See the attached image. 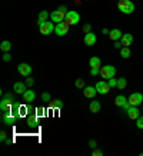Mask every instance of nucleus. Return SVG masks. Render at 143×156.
I'll list each match as a JSON object with an SVG mask.
<instances>
[{
    "mask_svg": "<svg viewBox=\"0 0 143 156\" xmlns=\"http://www.w3.org/2000/svg\"><path fill=\"white\" fill-rule=\"evenodd\" d=\"M117 9L124 14H130L134 12V3L132 0H119L117 3Z\"/></svg>",
    "mask_w": 143,
    "mask_h": 156,
    "instance_id": "1",
    "label": "nucleus"
},
{
    "mask_svg": "<svg viewBox=\"0 0 143 156\" xmlns=\"http://www.w3.org/2000/svg\"><path fill=\"white\" fill-rule=\"evenodd\" d=\"M66 13H67V9L65 7V6H60L57 10H54L53 13H50V19H52L53 23H60V22L65 20Z\"/></svg>",
    "mask_w": 143,
    "mask_h": 156,
    "instance_id": "2",
    "label": "nucleus"
},
{
    "mask_svg": "<svg viewBox=\"0 0 143 156\" xmlns=\"http://www.w3.org/2000/svg\"><path fill=\"white\" fill-rule=\"evenodd\" d=\"M37 24H39V29H40V33L44 34V36H47V34H52L53 33V30H54V24L50 23V22H39L37 20Z\"/></svg>",
    "mask_w": 143,
    "mask_h": 156,
    "instance_id": "3",
    "label": "nucleus"
},
{
    "mask_svg": "<svg viewBox=\"0 0 143 156\" xmlns=\"http://www.w3.org/2000/svg\"><path fill=\"white\" fill-rule=\"evenodd\" d=\"M116 75V67L114 66H110V65H106V66H102L100 67V76L103 79H110V77H114Z\"/></svg>",
    "mask_w": 143,
    "mask_h": 156,
    "instance_id": "4",
    "label": "nucleus"
},
{
    "mask_svg": "<svg viewBox=\"0 0 143 156\" xmlns=\"http://www.w3.org/2000/svg\"><path fill=\"white\" fill-rule=\"evenodd\" d=\"M66 23H69L72 26V24H77L79 22H80V14L77 13V12H75V10H70V12H67L66 13Z\"/></svg>",
    "mask_w": 143,
    "mask_h": 156,
    "instance_id": "5",
    "label": "nucleus"
},
{
    "mask_svg": "<svg viewBox=\"0 0 143 156\" xmlns=\"http://www.w3.org/2000/svg\"><path fill=\"white\" fill-rule=\"evenodd\" d=\"M16 119H17V116L13 113V110H7V112H5V113L2 115V120H3V123H5V125H9V126L14 125Z\"/></svg>",
    "mask_w": 143,
    "mask_h": 156,
    "instance_id": "6",
    "label": "nucleus"
},
{
    "mask_svg": "<svg viewBox=\"0 0 143 156\" xmlns=\"http://www.w3.org/2000/svg\"><path fill=\"white\" fill-rule=\"evenodd\" d=\"M95 87H96V90H97V93H100V95H107L110 92V89H112L109 86V83L105 80H99L96 83Z\"/></svg>",
    "mask_w": 143,
    "mask_h": 156,
    "instance_id": "7",
    "label": "nucleus"
},
{
    "mask_svg": "<svg viewBox=\"0 0 143 156\" xmlns=\"http://www.w3.org/2000/svg\"><path fill=\"white\" fill-rule=\"evenodd\" d=\"M69 27H70V24L69 23H63V22H60V23L56 24L54 33H56L57 36H65V34H67V32H69Z\"/></svg>",
    "mask_w": 143,
    "mask_h": 156,
    "instance_id": "8",
    "label": "nucleus"
},
{
    "mask_svg": "<svg viewBox=\"0 0 143 156\" xmlns=\"http://www.w3.org/2000/svg\"><path fill=\"white\" fill-rule=\"evenodd\" d=\"M114 103L117 105L119 108H123V110H127L132 105L129 103V99L127 98H124L123 95H119V96H116V99H114Z\"/></svg>",
    "mask_w": 143,
    "mask_h": 156,
    "instance_id": "9",
    "label": "nucleus"
},
{
    "mask_svg": "<svg viewBox=\"0 0 143 156\" xmlns=\"http://www.w3.org/2000/svg\"><path fill=\"white\" fill-rule=\"evenodd\" d=\"M142 102H143V95L139 93V92H134V93H132L129 96V103L132 106H139Z\"/></svg>",
    "mask_w": 143,
    "mask_h": 156,
    "instance_id": "10",
    "label": "nucleus"
},
{
    "mask_svg": "<svg viewBox=\"0 0 143 156\" xmlns=\"http://www.w3.org/2000/svg\"><path fill=\"white\" fill-rule=\"evenodd\" d=\"M22 98H23L24 103H32V102H34V99H36V92L32 89H27L23 95H22Z\"/></svg>",
    "mask_w": 143,
    "mask_h": 156,
    "instance_id": "11",
    "label": "nucleus"
},
{
    "mask_svg": "<svg viewBox=\"0 0 143 156\" xmlns=\"http://www.w3.org/2000/svg\"><path fill=\"white\" fill-rule=\"evenodd\" d=\"M32 66L29 65V63H20L19 66H17V72H19L22 76H29L32 73Z\"/></svg>",
    "mask_w": 143,
    "mask_h": 156,
    "instance_id": "12",
    "label": "nucleus"
},
{
    "mask_svg": "<svg viewBox=\"0 0 143 156\" xmlns=\"http://www.w3.org/2000/svg\"><path fill=\"white\" fill-rule=\"evenodd\" d=\"M83 42H85L86 46H93L96 42H97V37H96L95 33H92V32H89V33L85 34V39H83Z\"/></svg>",
    "mask_w": 143,
    "mask_h": 156,
    "instance_id": "13",
    "label": "nucleus"
},
{
    "mask_svg": "<svg viewBox=\"0 0 143 156\" xmlns=\"http://www.w3.org/2000/svg\"><path fill=\"white\" fill-rule=\"evenodd\" d=\"M126 113H127V116L132 120H136V119L140 116V110L138 109V106H130V108L126 110Z\"/></svg>",
    "mask_w": 143,
    "mask_h": 156,
    "instance_id": "14",
    "label": "nucleus"
},
{
    "mask_svg": "<svg viewBox=\"0 0 143 156\" xmlns=\"http://www.w3.org/2000/svg\"><path fill=\"white\" fill-rule=\"evenodd\" d=\"M83 95L86 98H89V99H93L96 95H97V90H96L95 86H86L85 89H83Z\"/></svg>",
    "mask_w": 143,
    "mask_h": 156,
    "instance_id": "15",
    "label": "nucleus"
},
{
    "mask_svg": "<svg viewBox=\"0 0 143 156\" xmlns=\"http://www.w3.org/2000/svg\"><path fill=\"white\" fill-rule=\"evenodd\" d=\"M120 42H122V44H123V48H129V46L133 43V34L124 33L123 36H122V39H120Z\"/></svg>",
    "mask_w": 143,
    "mask_h": 156,
    "instance_id": "16",
    "label": "nucleus"
},
{
    "mask_svg": "<svg viewBox=\"0 0 143 156\" xmlns=\"http://www.w3.org/2000/svg\"><path fill=\"white\" fill-rule=\"evenodd\" d=\"M14 102H12L10 99H6V98H3L2 99V102H0V109H2V112H7V110H12V105H13Z\"/></svg>",
    "mask_w": 143,
    "mask_h": 156,
    "instance_id": "17",
    "label": "nucleus"
},
{
    "mask_svg": "<svg viewBox=\"0 0 143 156\" xmlns=\"http://www.w3.org/2000/svg\"><path fill=\"white\" fill-rule=\"evenodd\" d=\"M26 83H23V82H16V83H14L13 85V90L14 92H16V93H19V95H23L24 92H26Z\"/></svg>",
    "mask_w": 143,
    "mask_h": 156,
    "instance_id": "18",
    "label": "nucleus"
},
{
    "mask_svg": "<svg viewBox=\"0 0 143 156\" xmlns=\"http://www.w3.org/2000/svg\"><path fill=\"white\" fill-rule=\"evenodd\" d=\"M122 36H123V33L120 32L119 29H112L109 33V39L110 40H113V42H116V40H120L122 39Z\"/></svg>",
    "mask_w": 143,
    "mask_h": 156,
    "instance_id": "19",
    "label": "nucleus"
},
{
    "mask_svg": "<svg viewBox=\"0 0 143 156\" xmlns=\"http://www.w3.org/2000/svg\"><path fill=\"white\" fill-rule=\"evenodd\" d=\"M89 66L90 69H100L102 67V62H100V57H90V60H89Z\"/></svg>",
    "mask_w": 143,
    "mask_h": 156,
    "instance_id": "20",
    "label": "nucleus"
},
{
    "mask_svg": "<svg viewBox=\"0 0 143 156\" xmlns=\"http://www.w3.org/2000/svg\"><path fill=\"white\" fill-rule=\"evenodd\" d=\"M89 110H90L92 113H97V112H100V102L93 100V102L89 105Z\"/></svg>",
    "mask_w": 143,
    "mask_h": 156,
    "instance_id": "21",
    "label": "nucleus"
},
{
    "mask_svg": "<svg viewBox=\"0 0 143 156\" xmlns=\"http://www.w3.org/2000/svg\"><path fill=\"white\" fill-rule=\"evenodd\" d=\"M27 126L30 128H37V116L36 115H32L27 118Z\"/></svg>",
    "mask_w": 143,
    "mask_h": 156,
    "instance_id": "22",
    "label": "nucleus"
},
{
    "mask_svg": "<svg viewBox=\"0 0 143 156\" xmlns=\"http://www.w3.org/2000/svg\"><path fill=\"white\" fill-rule=\"evenodd\" d=\"M10 49H12V43H10L9 40H3V42L0 43V50H2L3 53L9 52Z\"/></svg>",
    "mask_w": 143,
    "mask_h": 156,
    "instance_id": "23",
    "label": "nucleus"
},
{
    "mask_svg": "<svg viewBox=\"0 0 143 156\" xmlns=\"http://www.w3.org/2000/svg\"><path fill=\"white\" fill-rule=\"evenodd\" d=\"M126 86H127V80H126L124 77H120V79H117V86H116L117 89L123 90L124 87H126Z\"/></svg>",
    "mask_w": 143,
    "mask_h": 156,
    "instance_id": "24",
    "label": "nucleus"
},
{
    "mask_svg": "<svg viewBox=\"0 0 143 156\" xmlns=\"http://www.w3.org/2000/svg\"><path fill=\"white\" fill-rule=\"evenodd\" d=\"M130 55H132V53H130V49L129 48H122L120 49V56L123 57V59H129Z\"/></svg>",
    "mask_w": 143,
    "mask_h": 156,
    "instance_id": "25",
    "label": "nucleus"
},
{
    "mask_svg": "<svg viewBox=\"0 0 143 156\" xmlns=\"http://www.w3.org/2000/svg\"><path fill=\"white\" fill-rule=\"evenodd\" d=\"M50 106H52L53 109H62L63 108V102L60 99L52 100V102H50Z\"/></svg>",
    "mask_w": 143,
    "mask_h": 156,
    "instance_id": "26",
    "label": "nucleus"
},
{
    "mask_svg": "<svg viewBox=\"0 0 143 156\" xmlns=\"http://www.w3.org/2000/svg\"><path fill=\"white\" fill-rule=\"evenodd\" d=\"M49 16H50V14H49V12H46V10L40 12V13H39V22H46Z\"/></svg>",
    "mask_w": 143,
    "mask_h": 156,
    "instance_id": "27",
    "label": "nucleus"
},
{
    "mask_svg": "<svg viewBox=\"0 0 143 156\" xmlns=\"http://www.w3.org/2000/svg\"><path fill=\"white\" fill-rule=\"evenodd\" d=\"M42 100L44 102V103H49V102H52V96H50V93H49V92L43 93V95H42Z\"/></svg>",
    "mask_w": 143,
    "mask_h": 156,
    "instance_id": "28",
    "label": "nucleus"
},
{
    "mask_svg": "<svg viewBox=\"0 0 143 156\" xmlns=\"http://www.w3.org/2000/svg\"><path fill=\"white\" fill-rule=\"evenodd\" d=\"M75 86H76L77 89H85V80H82V79H77L76 82H75Z\"/></svg>",
    "mask_w": 143,
    "mask_h": 156,
    "instance_id": "29",
    "label": "nucleus"
},
{
    "mask_svg": "<svg viewBox=\"0 0 143 156\" xmlns=\"http://www.w3.org/2000/svg\"><path fill=\"white\" fill-rule=\"evenodd\" d=\"M107 83H109L110 87H116V86H117V79H114V77H110V79H107Z\"/></svg>",
    "mask_w": 143,
    "mask_h": 156,
    "instance_id": "30",
    "label": "nucleus"
},
{
    "mask_svg": "<svg viewBox=\"0 0 143 156\" xmlns=\"http://www.w3.org/2000/svg\"><path fill=\"white\" fill-rule=\"evenodd\" d=\"M136 126H138V129H143V116H139L136 119Z\"/></svg>",
    "mask_w": 143,
    "mask_h": 156,
    "instance_id": "31",
    "label": "nucleus"
},
{
    "mask_svg": "<svg viewBox=\"0 0 143 156\" xmlns=\"http://www.w3.org/2000/svg\"><path fill=\"white\" fill-rule=\"evenodd\" d=\"M24 83H26V85H27V86H30V87H32V86L34 85V79H33V77H27Z\"/></svg>",
    "mask_w": 143,
    "mask_h": 156,
    "instance_id": "32",
    "label": "nucleus"
},
{
    "mask_svg": "<svg viewBox=\"0 0 143 156\" xmlns=\"http://www.w3.org/2000/svg\"><path fill=\"white\" fill-rule=\"evenodd\" d=\"M6 139H7V133H6L5 130H2V132H0V140H2V142H5Z\"/></svg>",
    "mask_w": 143,
    "mask_h": 156,
    "instance_id": "33",
    "label": "nucleus"
},
{
    "mask_svg": "<svg viewBox=\"0 0 143 156\" xmlns=\"http://www.w3.org/2000/svg\"><path fill=\"white\" fill-rule=\"evenodd\" d=\"M83 32H85V33H89V32H92V26L89 23L87 24H85V26H83Z\"/></svg>",
    "mask_w": 143,
    "mask_h": 156,
    "instance_id": "34",
    "label": "nucleus"
},
{
    "mask_svg": "<svg viewBox=\"0 0 143 156\" xmlns=\"http://www.w3.org/2000/svg\"><path fill=\"white\" fill-rule=\"evenodd\" d=\"M10 59H12L10 53H9V52H6L5 55H3V60H5V62H10Z\"/></svg>",
    "mask_w": 143,
    "mask_h": 156,
    "instance_id": "35",
    "label": "nucleus"
},
{
    "mask_svg": "<svg viewBox=\"0 0 143 156\" xmlns=\"http://www.w3.org/2000/svg\"><path fill=\"white\" fill-rule=\"evenodd\" d=\"M90 75H92V76L100 75V69H90Z\"/></svg>",
    "mask_w": 143,
    "mask_h": 156,
    "instance_id": "36",
    "label": "nucleus"
},
{
    "mask_svg": "<svg viewBox=\"0 0 143 156\" xmlns=\"http://www.w3.org/2000/svg\"><path fill=\"white\" fill-rule=\"evenodd\" d=\"M92 155H93V156H102V155H103V152L99 151V149H95V151L92 152Z\"/></svg>",
    "mask_w": 143,
    "mask_h": 156,
    "instance_id": "37",
    "label": "nucleus"
},
{
    "mask_svg": "<svg viewBox=\"0 0 143 156\" xmlns=\"http://www.w3.org/2000/svg\"><path fill=\"white\" fill-rule=\"evenodd\" d=\"M122 48H123L122 42H120V40H116V42H114V49H122Z\"/></svg>",
    "mask_w": 143,
    "mask_h": 156,
    "instance_id": "38",
    "label": "nucleus"
},
{
    "mask_svg": "<svg viewBox=\"0 0 143 156\" xmlns=\"http://www.w3.org/2000/svg\"><path fill=\"white\" fill-rule=\"evenodd\" d=\"M89 146H90L92 149H96V146H97V143H96V140H89Z\"/></svg>",
    "mask_w": 143,
    "mask_h": 156,
    "instance_id": "39",
    "label": "nucleus"
},
{
    "mask_svg": "<svg viewBox=\"0 0 143 156\" xmlns=\"http://www.w3.org/2000/svg\"><path fill=\"white\" fill-rule=\"evenodd\" d=\"M36 112H37L39 116H40V115H44V109H43V108H37V109H36Z\"/></svg>",
    "mask_w": 143,
    "mask_h": 156,
    "instance_id": "40",
    "label": "nucleus"
},
{
    "mask_svg": "<svg viewBox=\"0 0 143 156\" xmlns=\"http://www.w3.org/2000/svg\"><path fill=\"white\" fill-rule=\"evenodd\" d=\"M14 142V139H9V137H7V139H6V140H5V143H6V145H12V143H13Z\"/></svg>",
    "mask_w": 143,
    "mask_h": 156,
    "instance_id": "41",
    "label": "nucleus"
},
{
    "mask_svg": "<svg viewBox=\"0 0 143 156\" xmlns=\"http://www.w3.org/2000/svg\"><path fill=\"white\" fill-rule=\"evenodd\" d=\"M102 33H103V34H109L110 33V30H109V29H103V30H102Z\"/></svg>",
    "mask_w": 143,
    "mask_h": 156,
    "instance_id": "42",
    "label": "nucleus"
}]
</instances>
